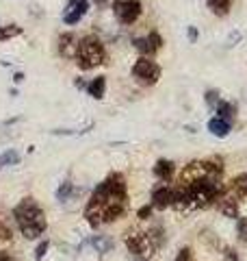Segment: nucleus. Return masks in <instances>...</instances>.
Masks as SVG:
<instances>
[{"instance_id":"obj_1","label":"nucleus","mask_w":247,"mask_h":261,"mask_svg":"<svg viewBox=\"0 0 247 261\" xmlns=\"http://www.w3.org/2000/svg\"><path fill=\"white\" fill-rule=\"evenodd\" d=\"M13 218H15V222H18L20 231L26 240L41 238L46 231V226H48L46 214L41 211V207L33 198H24L20 205L13 209Z\"/></svg>"},{"instance_id":"obj_2","label":"nucleus","mask_w":247,"mask_h":261,"mask_svg":"<svg viewBox=\"0 0 247 261\" xmlns=\"http://www.w3.org/2000/svg\"><path fill=\"white\" fill-rule=\"evenodd\" d=\"M104 59H106L104 44L96 35H87L78 42L76 63H78L80 70H91V68H96V65L104 63Z\"/></svg>"},{"instance_id":"obj_3","label":"nucleus","mask_w":247,"mask_h":261,"mask_svg":"<svg viewBox=\"0 0 247 261\" xmlns=\"http://www.w3.org/2000/svg\"><path fill=\"white\" fill-rule=\"evenodd\" d=\"M202 178H212V181H221V166L212 161H193L184 166L180 172V183L189 185L193 181H202Z\"/></svg>"},{"instance_id":"obj_4","label":"nucleus","mask_w":247,"mask_h":261,"mask_svg":"<svg viewBox=\"0 0 247 261\" xmlns=\"http://www.w3.org/2000/svg\"><path fill=\"white\" fill-rule=\"evenodd\" d=\"M187 187L191 190L193 205H197V207H208V205H212V200H217V196L221 192L219 181H212V178L193 181V183H189Z\"/></svg>"},{"instance_id":"obj_5","label":"nucleus","mask_w":247,"mask_h":261,"mask_svg":"<svg viewBox=\"0 0 247 261\" xmlns=\"http://www.w3.org/2000/svg\"><path fill=\"white\" fill-rule=\"evenodd\" d=\"M133 76L139 85H154L161 79V65L152 61V57H141L133 65Z\"/></svg>"},{"instance_id":"obj_6","label":"nucleus","mask_w":247,"mask_h":261,"mask_svg":"<svg viewBox=\"0 0 247 261\" xmlns=\"http://www.w3.org/2000/svg\"><path fill=\"white\" fill-rule=\"evenodd\" d=\"M143 7L139 0H113V13L121 24H135L141 15Z\"/></svg>"},{"instance_id":"obj_7","label":"nucleus","mask_w":247,"mask_h":261,"mask_svg":"<svg viewBox=\"0 0 247 261\" xmlns=\"http://www.w3.org/2000/svg\"><path fill=\"white\" fill-rule=\"evenodd\" d=\"M126 246L130 250V255H137L141 259H150L156 250V246L150 242V238H147V233H128Z\"/></svg>"},{"instance_id":"obj_8","label":"nucleus","mask_w":247,"mask_h":261,"mask_svg":"<svg viewBox=\"0 0 247 261\" xmlns=\"http://www.w3.org/2000/svg\"><path fill=\"white\" fill-rule=\"evenodd\" d=\"M133 44H135V48H137V50L141 53L143 57H152V55L163 46V37L159 35V33H150L147 37H137V39H133Z\"/></svg>"},{"instance_id":"obj_9","label":"nucleus","mask_w":247,"mask_h":261,"mask_svg":"<svg viewBox=\"0 0 247 261\" xmlns=\"http://www.w3.org/2000/svg\"><path fill=\"white\" fill-rule=\"evenodd\" d=\"M87 9H89L87 0H70L68 9H65V13H63V22L65 24H76V22H80V18L87 13Z\"/></svg>"},{"instance_id":"obj_10","label":"nucleus","mask_w":247,"mask_h":261,"mask_svg":"<svg viewBox=\"0 0 247 261\" xmlns=\"http://www.w3.org/2000/svg\"><path fill=\"white\" fill-rule=\"evenodd\" d=\"M171 200H174V190H169L167 185H161L152 192V207L154 209H167V207H171Z\"/></svg>"},{"instance_id":"obj_11","label":"nucleus","mask_w":247,"mask_h":261,"mask_svg":"<svg viewBox=\"0 0 247 261\" xmlns=\"http://www.w3.org/2000/svg\"><path fill=\"white\" fill-rule=\"evenodd\" d=\"M219 211L226 218H238V196L232 190L219 200Z\"/></svg>"},{"instance_id":"obj_12","label":"nucleus","mask_w":247,"mask_h":261,"mask_svg":"<svg viewBox=\"0 0 247 261\" xmlns=\"http://www.w3.org/2000/svg\"><path fill=\"white\" fill-rule=\"evenodd\" d=\"M193 205V198H191V190L187 185H180L174 190V200H171V207L182 211V209H189Z\"/></svg>"},{"instance_id":"obj_13","label":"nucleus","mask_w":247,"mask_h":261,"mask_svg":"<svg viewBox=\"0 0 247 261\" xmlns=\"http://www.w3.org/2000/svg\"><path fill=\"white\" fill-rule=\"evenodd\" d=\"M78 42L80 39L74 35V33H65V35H61V39H59V53L63 57H68V59H72V57H76Z\"/></svg>"},{"instance_id":"obj_14","label":"nucleus","mask_w":247,"mask_h":261,"mask_svg":"<svg viewBox=\"0 0 247 261\" xmlns=\"http://www.w3.org/2000/svg\"><path fill=\"white\" fill-rule=\"evenodd\" d=\"M208 130L215 137H228V133L232 130V122L230 120H224V118H212L210 122H208Z\"/></svg>"},{"instance_id":"obj_15","label":"nucleus","mask_w":247,"mask_h":261,"mask_svg":"<svg viewBox=\"0 0 247 261\" xmlns=\"http://www.w3.org/2000/svg\"><path fill=\"white\" fill-rule=\"evenodd\" d=\"M89 244L100 252V255H106V252H111L113 250V246H115V242H113V238H109V235H91L89 238Z\"/></svg>"},{"instance_id":"obj_16","label":"nucleus","mask_w":247,"mask_h":261,"mask_svg":"<svg viewBox=\"0 0 247 261\" xmlns=\"http://www.w3.org/2000/svg\"><path fill=\"white\" fill-rule=\"evenodd\" d=\"M206 5H208V9L219 15V18H224V15L230 13V9H232L234 0H206Z\"/></svg>"},{"instance_id":"obj_17","label":"nucleus","mask_w":247,"mask_h":261,"mask_svg":"<svg viewBox=\"0 0 247 261\" xmlns=\"http://www.w3.org/2000/svg\"><path fill=\"white\" fill-rule=\"evenodd\" d=\"M87 94L91 96V98H96V100H100V98H104V94H106V79H104V76L94 79L91 83L87 85Z\"/></svg>"},{"instance_id":"obj_18","label":"nucleus","mask_w":247,"mask_h":261,"mask_svg":"<svg viewBox=\"0 0 247 261\" xmlns=\"http://www.w3.org/2000/svg\"><path fill=\"white\" fill-rule=\"evenodd\" d=\"M174 172H176V168H174V163H171V161L161 159V161L154 166V174L159 176L161 181H169V178L174 176Z\"/></svg>"},{"instance_id":"obj_19","label":"nucleus","mask_w":247,"mask_h":261,"mask_svg":"<svg viewBox=\"0 0 247 261\" xmlns=\"http://www.w3.org/2000/svg\"><path fill=\"white\" fill-rule=\"evenodd\" d=\"M215 111H217V116H219V118H224V120H230V122H232L234 113H236V107H234V102L219 100V102H217V107H215Z\"/></svg>"},{"instance_id":"obj_20","label":"nucleus","mask_w":247,"mask_h":261,"mask_svg":"<svg viewBox=\"0 0 247 261\" xmlns=\"http://www.w3.org/2000/svg\"><path fill=\"white\" fill-rule=\"evenodd\" d=\"M232 192L238 196V198H247V172L238 174L232 181Z\"/></svg>"},{"instance_id":"obj_21","label":"nucleus","mask_w":247,"mask_h":261,"mask_svg":"<svg viewBox=\"0 0 247 261\" xmlns=\"http://www.w3.org/2000/svg\"><path fill=\"white\" fill-rule=\"evenodd\" d=\"M20 163V154L15 152V150H5L3 154H0V168H5V166H18Z\"/></svg>"},{"instance_id":"obj_22","label":"nucleus","mask_w":247,"mask_h":261,"mask_svg":"<svg viewBox=\"0 0 247 261\" xmlns=\"http://www.w3.org/2000/svg\"><path fill=\"white\" fill-rule=\"evenodd\" d=\"M72 194H74V185L70 183V181H65L59 190H56V200H70L72 198Z\"/></svg>"},{"instance_id":"obj_23","label":"nucleus","mask_w":247,"mask_h":261,"mask_svg":"<svg viewBox=\"0 0 247 261\" xmlns=\"http://www.w3.org/2000/svg\"><path fill=\"white\" fill-rule=\"evenodd\" d=\"M147 238H150V242L154 244L156 248H161L163 246V228L161 226H156V228H150V231H147Z\"/></svg>"},{"instance_id":"obj_24","label":"nucleus","mask_w":247,"mask_h":261,"mask_svg":"<svg viewBox=\"0 0 247 261\" xmlns=\"http://www.w3.org/2000/svg\"><path fill=\"white\" fill-rule=\"evenodd\" d=\"M20 33H22V29L15 27V24H11V27H3V29H0V42H3V39H9V37L20 35Z\"/></svg>"},{"instance_id":"obj_25","label":"nucleus","mask_w":247,"mask_h":261,"mask_svg":"<svg viewBox=\"0 0 247 261\" xmlns=\"http://www.w3.org/2000/svg\"><path fill=\"white\" fill-rule=\"evenodd\" d=\"M236 235L241 242H247V218H238L236 220Z\"/></svg>"},{"instance_id":"obj_26","label":"nucleus","mask_w":247,"mask_h":261,"mask_svg":"<svg viewBox=\"0 0 247 261\" xmlns=\"http://www.w3.org/2000/svg\"><path fill=\"white\" fill-rule=\"evenodd\" d=\"M219 100H221V98H219V92H215V89H210V92L206 94V105H208L210 109H215Z\"/></svg>"},{"instance_id":"obj_27","label":"nucleus","mask_w":247,"mask_h":261,"mask_svg":"<svg viewBox=\"0 0 247 261\" xmlns=\"http://www.w3.org/2000/svg\"><path fill=\"white\" fill-rule=\"evenodd\" d=\"M48 248H50V242L44 240V242H41L39 246H37V250H35V259H37V261L44 259V257H46V252H48Z\"/></svg>"},{"instance_id":"obj_28","label":"nucleus","mask_w":247,"mask_h":261,"mask_svg":"<svg viewBox=\"0 0 247 261\" xmlns=\"http://www.w3.org/2000/svg\"><path fill=\"white\" fill-rule=\"evenodd\" d=\"M9 240H11V233H9V228L0 224V246H3V244H9Z\"/></svg>"},{"instance_id":"obj_29","label":"nucleus","mask_w":247,"mask_h":261,"mask_svg":"<svg viewBox=\"0 0 247 261\" xmlns=\"http://www.w3.org/2000/svg\"><path fill=\"white\" fill-rule=\"evenodd\" d=\"M174 261H191V250H189V248H182V250L178 252V257H176Z\"/></svg>"},{"instance_id":"obj_30","label":"nucleus","mask_w":247,"mask_h":261,"mask_svg":"<svg viewBox=\"0 0 247 261\" xmlns=\"http://www.w3.org/2000/svg\"><path fill=\"white\" fill-rule=\"evenodd\" d=\"M147 216H152V207H150V205L139 209V218H141V220H147Z\"/></svg>"},{"instance_id":"obj_31","label":"nucleus","mask_w":247,"mask_h":261,"mask_svg":"<svg viewBox=\"0 0 247 261\" xmlns=\"http://www.w3.org/2000/svg\"><path fill=\"white\" fill-rule=\"evenodd\" d=\"M189 39H191V42H195V39H197V31H195V27L189 29Z\"/></svg>"},{"instance_id":"obj_32","label":"nucleus","mask_w":247,"mask_h":261,"mask_svg":"<svg viewBox=\"0 0 247 261\" xmlns=\"http://www.w3.org/2000/svg\"><path fill=\"white\" fill-rule=\"evenodd\" d=\"M0 261H13L9 255H7V252L5 250H0Z\"/></svg>"},{"instance_id":"obj_33","label":"nucleus","mask_w":247,"mask_h":261,"mask_svg":"<svg viewBox=\"0 0 247 261\" xmlns=\"http://www.w3.org/2000/svg\"><path fill=\"white\" fill-rule=\"evenodd\" d=\"M13 81H15V83H22V81H24V74H20V72H18V74L13 76Z\"/></svg>"},{"instance_id":"obj_34","label":"nucleus","mask_w":247,"mask_h":261,"mask_svg":"<svg viewBox=\"0 0 247 261\" xmlns=\"http://www.w3.org/2000/svg\"><path fill=\"white\" fill-rule=\"evenodd\" d=\"M76 87H80V89L85 87V89H87V83H85V81H82V79H78V81H76Z\"/></svg>"},{"instance_id":"obj_35","label":"nucleus","mask_w":247,"mask_h":261,"mask_svg":"<svg viewBox=\"0 0 247 261\" xmlns=\"http://www.w3.org/2000/svg\"><path fill=\"white\" fill-rule=\"evenodd\" d=\"M130 261H145V259H141V257H137V255H133V257H130Z\"/></svg>"},{"instance_id":"obj_36","label":"nucleus","mask_w":247,"mask_h":261,"mask_svg":"<svg viewBox=\"0 0 247 261\" xmlns=\"http://www.w3.org/2000/svg\"><path fill=\"white\" fill-rule=\"evenodd\" d=\"M96 3H98V5H106V3H109V0H96Z\"/></svg>"},{"instance_id":"obj_37","label":"nucleus","mask_w":247,"mask_h":261,"mask_svg":"<svg viewBox=\"0 0 247 261\" xmlns=\"http://www.w3.org/2000/svg\"><path fill=\"white\" fill-rule=\"evenodd\" d=\"M245 94H247V89H245Z\"/></svg>"}]
</instances>
